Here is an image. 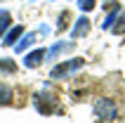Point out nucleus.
<instances>
[{
    "label": "nucleus",
    "mask_w": 125,
    "mask_h": 123,
    "mask_svg": "<svg viewBox=\"0 0 125 123\" xmlns=\"http://www.w3.org/2000/svg\"><path fill=\"white\" fill-rule=\"evenodd\" d=\"M94 114H97V118H102V121H113V118L118 116L116 102H113V99H109V97L97 99V102H94Z\"/></svg>",
    "instance_id": "f257e3e1"
},
{
    "label": "nucleus",
    "mask_w": 125,
    "mask_h": 123,
    "mask_svg": "<svg viewBox=\"0 0 125 123\" xmlns=\"http://www.w3.org/2000/svg\"><path fill=\"white\" fill-rule=\"evenodd\" d=\"M33 99H35V109L40 111V114H54L57 111V95H52L50 90L38 92Z\"/></svg>",
    "instance_id": "f03ea898"
},
{
    "label": "nucleus",
    "mask_w": 125,
    "mask_h": 123,
    "mask_svg": "<svg viewBox=\"0 0 125 123\" xmlns=\"http://www.w3.org/2000/svg\"><path fill=\"white\" fill-rule=\"evenodd\" d=\"M83 64H85L83 57H76V59L62 62V64H57V66L52 69V78H64V76H69V74H73V71H78Z\"/></svg>",
    "instance_id": "7ed1b4c3"
},
{
    "label": "nucleus",
    "mask_w": 125,
    "mask_h": 123,
    "mask_svg": "<svg viewBox=\"0 0 125 123\" xmlns=\"http://www.w3.org/2000/svg\"><path fill=\"white\" fill-rule=\"evenodd\" d=\"M90 31V19L87 17H80V19L76 21V26H73V31H71V36L73 38H80V36H85Z\"/></svg>",
    "instance_id": "20e7f679"
},
{
    "label": "nucleus",
    "mask_w": 125,
    "mask_h": 123,
    "mask_svg": "<svg viewBox=\"0 0 125 123\" xmlns=\"http://www.w3.org/2000/svg\"><path fill=\"white\" fill-rule=\"evenodd\" d=\"M42 57H45V50H35V52H31V55L24 59V64H26L28 69H35V66L42 62Z\"/></svg>",
    "instance_id": "39448f33"
},
{
    "label": "nucleus",
    "mask_w": 125,
    "mask_h": 123,
    "mask_svg": "<svg viewBox=\"0 0 125 123\" xmlns=\"http://www.w3.org/2000/svg\"><path fill=\"white\" fill-rule=\"evenodd\" d=\"M21 33H24V26L19 24V26H14L12 31L5 36V43H2V45H17V40L21 38Z\"/></svg>",
    "instance_id": "423d86ee"
},
{
    "label": "nucleus",
    "mask_w": 125,
    "mask_h": 123,
    "mask_svg": "<svg viewBox=\"0 0 125 123\" xmlns=\"http://www.w3.org/2000/svg\"><path fill=\"white\" fill-rule=\"evenodd\" d=\"M118 12H120V5H118V2H113V10L109 12V17H106V21L102 24V26H104V28H111L113 24H116V17H118Z\"/></svg>",
    "instance_id": "0eeeda50"
},
{
    "label": "nucleus",
    "mask_w": 125,
    "mask_h": 123,
    "mask_svg": "<svg viewBox=\"0 0 125 123\" xmlns=\"http://www.w3.org/2000/svg\"><path fill=\"white\" fill-rule=\"evenodd\" d=\"M33 40H35V36H33V33H26L19 43H17V52H24L26 48H31V45H33Z\"/></svg>",
    "instance_id": "6e6552de"
},
{
    "label": "nucleus",
    "mask_w": 125,
    "mask_h": 123,
    "mask_svg": "<svg viewBox=\"0 0 125 123\" xmlns=\"http://www.w3.org/2000/svg\"><path fill=\"white\" fill-rule=\"evenodd\" d=\"M10 24H12V17H10V12H0V36H5V33H7Z\"/></svg>",
    "instance_id": "1a4fd4ad"
},
{
    "label": "nucleus",
    "mask_w": 125,
    "mask_h": 123,
    "mask_svg": "<svg viewBox=\"0 0 125 123\" xmlns=\"http://www.w3.org/2000/svg\"><path fill=\"white\" fill-rule=\"evenodd\" d=\"M10 102H12V90L5 83H0V104H10Z\"/></svg>",
    "instance_id": "9d476101"
},
{
    "label": "nucleus",
    "mask_w": 125,
    "mask_h": 123,
    "mask_svg": "<svg viewBox=\"0 0 125 123\" xmlns=\"http://www.w3.org/2000/svg\"><path fill=\"white\" fill-rule=\"evenodd\" d=\"M94 5H97L94 0H78V7H80L83 12H90V10H94Z\"/></svg>",
    "instance_id": "9b49d317"
},
{
    "label": "nucleus",
    "mask_w": 125,
    "mask_h": 123,
    "mask_svg": "<svg viewBox=\"0 0 125 123\" xmlns=\"http://www.w3.org/2000/svg\"><path fill=\"white\" fill-rule=\"evenodd\" d=\"M113 33H125V14L120 19H116V26H113Z\"/></svg>",
    "instance_id": "f8f14e48"
},
{
    "label": "nucleus",
    "mask_w": 125,
    "mask_h": 123,
    "mask_svg": "<svg viewBox=\"0 0 125 123\" xmlns=\"http://www.w3.org/2000/svg\"><path fill=\"white\" fill-rule=\"evenodd\" d=\"M66 26H69V12H62V17H59V24H57V28H59V31H64Z\"/></svg>",
    "instance_id": "ddd939ff"
},
{
    "label": "nucleus",
    "mask_w": 125,
    "mask_h": 123,
    "mask_svg": "<svg viewBox=\"0 0 125 123\" xmlns=\"http://www.w3.org/2000/svg\"><path fill=\"white\" fill-rule=\"evenodd\" d=\"M17 64H12L10 59H0V71H14Z\"/></svg>",
    "instance_id": "4468645a"
}]
</instances>
